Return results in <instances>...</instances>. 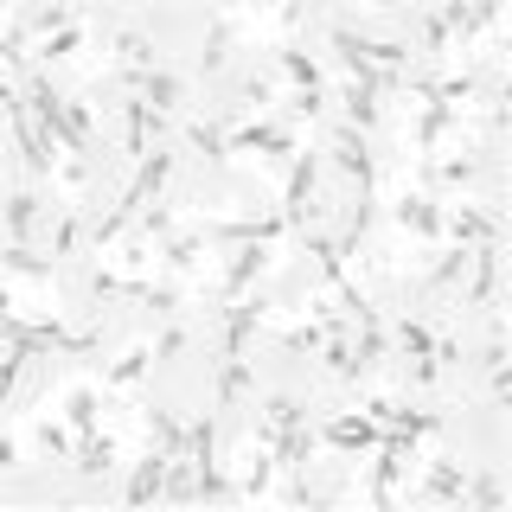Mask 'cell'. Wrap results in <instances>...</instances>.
<instances>
[{"label": "cell", "mask_w": 512, "mask_h": 512, "mask_svg": "<svg viewBox=\"0 0 512 512\" xmlns=\"http://www.w3.org/2000/svg\"><path fill=\"white\" fill-rule=\"evenodd\" d=\"M26 103H32V116H39V128L52 135V148H64V154H84L90 148V135L71 122V103H64L45 77H39V84H26Z\"/></svg>", "instance_id": "cell-1"}, {"label": "cell", "mask_w": 512, "mask_h": 512, "mask_svg": "<svg viewBox=\"0 0 512 512\" xmlns=\"http://www.w3.org/2000/svg\"><path fill=\"white\" fill-rule=\"evenodd\" d=\"M263 269H276V244H244V250L231 256V269H224L218 295H224V301H244V288L263 276Z\"/></svg>", "instance_id": "cell-2"}, {"label": "cell", "mask_w": 512, "mask_h": 512, "mask_svg": "<svg viewBox=\"0 0 512 512\" xmlns=\"http://www.w3.org/2000/svg\"><path fill=\"white\" fill-rule=\"evenodd\" d=\"M442 237H455V244H500V224L487 212H474V205H455V212H442Z\"/></svg>", "instance_id": "cell-3"}, {"label": "cell", "mask_w": 512, "mask_h": 512, "mask_svg": "<svg viewBox=\"0 0 512 512\" xmlns=\"http://www.w3.org/2000/svg\"><path fill=\"white\" fill-rule=\"evenodd\" d=\"M391 212H397V224H404V231H416V237H442V205L429 199V192H410V186H404Z\"/></svg>", "instance_id": "cell-4"}, {"label": "cell", "mask_w": 512, "mask_h": 512, "mask_svg": "<svg viewBox=\"0 0 512 512\" xmlns=\"http://www.w3.org/2000/svg\"><path fill=\"white\" fill-rule=\"evenodd\" d=\"M314 173H320V154H295V167H288V199H282V218H288V224H301V218H308Z\"/></svg>", "instance_id": "cell-5"}, {"label": "cell", "mask_w": 512, "mask_h": 512, "mask_svg": "<svg viewBox=\"0 0 512 512\" xmlns=\"http://www.w3.org/2000/svg\"><path fill=\"white\" fill-rule=\"evenodd\" d=\"M237 461H244V500H263L269 480H276V448L244 436V455H237Z\"/></svg>", "instance_id": "cell-6"}, {"label": "cell", "mask_w": 512, "mask_h": 512, "mask_svg": "<svg viewBox=\"0 0 512 512\" xmlns=\"http://www.w3.org/2000/svg\"><path fill=\"white\" fill-rule=\"evenodd\" d=\"M167 448H148V455L135 461V474H128V506H148L160 487H167Z\"/></svg>", "instance_id": "cell-7"}, {"label": "cell", "mask_w": 512, "mask_h": 512, "mask_svg": "<svg viewBox=\"0 0 512 512\" xmlns=\"http://www.w3.org/2000/svg\"><path fill=\"white\" fill-rule=\"evenodd\" d=\"M500 295V244H474V288H468V308H493Z\"/></svg>", "instance_id": "cell-8"}, {"label": "cell", "mask_w": 512, "mask_h": 512, "mask_svg": "<svg viewBox=\"0 0 512 512\" xmlns=\"http://www.w3.org/2000/svg\"><path fill=\"white\" fill-rule=\"evenodd\" d=\"M333 154H340V167L352 173V180H359V192H372V148H365V135L359 128H340V135H333Z\"/></svg>", "instance_id": "cell-9"}, {"label": "cell", "mask_w": 512, "mask_h": 512, "mask_svg": "<svg viewBox=\"0 0 512 512\" xmlns=\"http://www.w3.org/2000/svg\"><path fill=\"white\" fill-rule=\"evenodd\" d=\"M320 442H333V448H372V442H384V423H372V416H340V423L320 429Z\"/></svg>", "instance_id": "cell-10"}, {"label": "cell", "mask_w": 512, "mask_h": 512, "mask_svg": "<svg viewBox=\"0 0 512 512\" xmlns=\"http://www.w3.org/2000/svg\"><path fill=\"white\" fill-rule=\"evenodd\" d=\"M116 58L128 64V77H135V84H141V77L154 71V39H148V32H141V26H122V32H116Z\"/></svg>", "instance_id": "cell-11"}, {"label": "cell", "mask_w": 512, "mask_h": 512, "mask_svg": "<svg viewBox=\"0 0 512 512\" xmlns=\"http://www.w3.org/2000/svg\"><path fill=\"white\" fill-rule=\"evenodd\" d=\"M64 423L77 429V442H84V436H96V384H84V378H77L71 391H64Z\"/></svg>", "instance_id": "cell-12"}, {"label": "cell", "mask_w": 512, "mask_h": 512, "mask_svg": "<svg viewBox=\"0 0 512 512\" xmlns=\"http://www.w3.org/2000/svg\"><path fill=\"white\" fill-rule=\"evenodd\" d=\"M116 455H122V442H116V436H84V442H77V461H71V468L96 480V474L116 468Z\"/></svg>", "instance_id": "cell-13"}, {"label": "cell", "mask_w": 512, "mask_h": 512, "mask_svg": "<svg viewBox=\"0 0 512 512\" xmlns=\"http://www.w3.org/2000/svg\"><path fill=\"white\" fill-rule=\"evenodd\" d=\"M461 487H468V474L455 468L448 455L429 461V480H423V500H461Z\"/></svg>", "instance_id": "cell-14"}, {"label": "cell", "mask_w": 512, "mask_h": 512, "mask_svg": "<svg viewBox=\"0 0 512 512\" xmlns=\"http://www.w3.org/2000/svg\"><path fill=\"white\" fill-rule=\"evenodd\" d=\"M231 39H237V20H231V13H212V20H205V71H218V64L224 58H231Z\"/></svg>", "instance_id": "cell-15"}, {"label": "cell", "mask_w": 512, "mask_h": 512, "mask_svg": "<svg viewBox=\"0 0 512 512\" xmlns=\"http://www.w3.org/2000/svg\"><path fill=\"white\" fill-rule=\"evenodd\" d=\"M154 359H160V352H154L148 340H135V346H128V352H122V359H116V365H109V378H103V384H109V391H122V384H135V378H141V372H148V365H154Z\"/></svg>", "instance_id": "cell-16"}, {"label": "cell", "mask_w": 512, "mask_h": 512, "mask_svg": "<svg viewBox=\"0 0 512 512\" xmlns=\"http://www.w3.org/2000/svg\"><path fill=\"white\" fill-rule=\"evenodd\" d=\"M141 103H148V109H180L186 103V84L173 71H148V77H141Z\"/></svg>", "instance_id": "cell-17"}, {"label": "cell", "mask_w": 512, "mask_h": 512, "mask_svg": "<svg viewBox=\"0 0 512 512\" xmlns=\"http://www.w3.org/2000/svg\"><path fill=\"white\" fill-rule=\"evenodd\" d=\"M32 436H39V448H45V455H58V461H77V429H71V423H52V416H39V429H32Z\"/></svg>", "instance_id": "cell-18"}, {"label": "cell", "mask_w": 512, "mask_h": 512, "mask_svg": "<svg viewBox=\"0 0 512 512\" xmlns=\"http://www.w3.org/2000/svg\"><path fill=\"white\" fill-rule=\"evenodd\" d=\"M205 244H212L205 231H180L173 244H160V263H167V269H192V263L205 256Z\"/></svg>", "instance_id": "cell-19"}, {"label": "cell", "mask_w": 512, "mask_h": 512, "mask_svg": "<svg viewBox=\"0 0 512 512\" xmlns=\"http://www.w3.org/2000/svg\"><path fill=\"white\" fill-rule=\"evenodd\" d=\"M7 269H13L20 282H45V288L58 282V263H45V256H32L26 244H13V250H7Z\"/></svg>", "instance_id": "cell-20"}, {"label": "cell", "mask_w": 512, "mask_h": 512, "mask_svg": "<svg viewBox=\"0 0 512 512\" xmlns=\"http://www.w3.org/2000/svg\"><path fill=\"white\" fill-rule=\"evenodd\" d=\"M45 212H39V199H32V192H13L7 199V224H13V244H26L32 237V224H39Z\"/></svg>", "instance_id": "cell-21"}, {"label": "cell", "mask_w": 512, "mask_h": 512, "mask_svg": "<svg viewBox=\"0 0 512 512\" xmlns=\"http://www.w3.org/2000/svg\"><path fill=\"white\" fill-rule=\"evenodd\" d=\"M167 500H192V493H199V468H192V455H173L167 461Z\"/></svg>", "instance_id": "cell-22"}, {"label": "cell", "mask_w": 512, "mask_h": 512, "mask_svg": "<svg viewBox=\"0 0 512 512\" xmlns=\"http://www.w3.org/2000/svg\"><path fill=\"white\" fill-rule=\"evenodd\" d=\"M276 58H282V71L295 77V90H320V64H314L308 52H301V45H282Z\"/></svg>", "instance_id": "cell-23"}, {"label": "cell", "mask_w": 512, "mask_h": 512, "mask_svg": "<svg viewBox=\"0 0 512 512\" xmlns=\"http://www.w3.org/2000/svg\"><path fill=\"white\" fill-rule=\"evenodd\" d=\"M148 429H154V436H160V448H167V455H186L192 429H180V423H173V416L160 410V404H148Z\"/></svg>", "instance_id": "cell-24"}, {"label": "cell", "mask_w": 512, "mask_h": 512, "mask_svg": "<svg viewBox=\"0 0 512 512\" xmlns=\"http://www.w3.org/2000/svg\"><path fill=\"white\" fill-rule=\"evenodd\" d=\"M346 116H352V128H372L378 122V90H365V84H346Z\"/></svg>", "instance_id": "cell-25"}, {"label": "cell", "mask_w": 512, "mask_h": 512, "mask_svg": "<svg viewBox=\"0 0 512 512\" xmlns=\"http://www.w3.org/2000/svg\"><path fill=\"white\" fill-rule=\"evenodd\" d=\"M282 346L288 352H314V346H327V327H320V320H288V327H282Z\"/></svg>", "instance_id": "cell-26"}, {"label": "cell", "mask_w": 512, "mask_h": 512, "mask_svg": "<svg viewBox=\"0 0 512 512\" xmlns=\"http://www.w3.org/2000/svg\"><path fill=\"white\" fill-rule=\"evenodd\" d=\"M244 391H250V365H244V359H224V372H218V404H237Z\"/></svg>", "instance_id": "cell-27"}, {"label": "cell", "mask_w": 512, "mask_h": 512, "mask_svg": "<svg viewBox=\"0 0 512 512\" xmlns=\"http://www.w3.org/2000/svg\"><path fill=\"white\" fill-rule=\"evenodd\" d=\"M141 237H148V244H173V205H148V212H141Z\"/></svg>", "instance_id": "cell-28"}, {"label": "cell", "mask_w": 512, "mask_h": 512, "mask_svg": "<svg viewBox=\"0 0 512 512\" xmlns=\"http://www.w3.org/2000/svg\"><path fill=\"white\" fill-rule=\"evenodd\" d=\"M468 263H474V250H468V244H455V250H448L436 269H429V288H448V282H461V269H468Z\"/></svg>", "instance_id": "cell-29"}, {"label": "cell", "mask_w": 512, "mask_h": 512, "mask_svg": "<svg viewBox=\"0 0 512 512\" xmlns=\"http://www.w3.org/2000/svg\"><path fill=\"white\" fill-rule=\"evenodd\" d=\"M148 116L154 109L135 96V103H128V154H141V160H148Z\"/></svg>", "instance_id": "cell-30"}, {"label": "cell", "mask_w": 512, "mask_h": 512, "mask_svg": "<svg viewBox=\"0 0 512 512\" xmlns=\"http://www.w3.org/2000/svg\"><path fill=\"white\" fill-rule=\"evenodd\" d=\"M461 500H474V506H506V487H500V480H493V474H480V480H468V487H461Z\"/></svg>", "instance_id": "cell-31"}, {"label": "cell", "mask_w": 512, "mask_h": 512, "mask_svg": "<svg viewBox=\"0 0 512 512\" xmlns=\"http://www.w3.org/2000/svg\"><path fill=\"white\" fill-rule=\"evenodd\" d=\"M192 148H199L205 160H231L224 154V128L218 122H192Z\"/></svg>", "instance_id": "cell-32"}, {"label": "cell", "mask_w": 512, "mask_h": 512, "mask_svg": "<svg viewBox=\"0 0 512 512\" xmlns=\"http://www.w3.org/2000/svg\"><path fill=\"white\" fill-rule=\"evenodd\" d=\"M378 359H384V327H378V320H359V372L378 365Z\"/></svg>", "instance_id": "cell-33"}, {"label": "cell", "mask_w": 512, "mask_h": 512, "mask_svg": "<svg viewBox=\"0 0 512 512\" xmlns=\"http://www.w3.org/2000/svg\"><path fill=\"white\" fill-rule=\"evenodd\" d=\"M327 372L333 378H359V352H352L346 340H327Z\"/></svg>", "instance_id": "cell-34"}, {"label": "cell", "mask_w": 512, "mask_h": 512, "mask_svg": "<svg viewBox=\"0 0 512 512\" xmlns=\"http://www.w3.org/2000/svg\"><path fill=\"white\" fill-rule=\"evenodd\" d=\"M77 45H84V26H64L58 39H45V45H39V52H45V64H58V58H71Z\"/></svg>", "instance_id": "cell-35"}, {"label": "cell", "mask_w": 512, "mask_h": 512, "mask_svg": "<svg viewBox=\"0 0 512 512\" xmlns=\"http://www.w3.org/2000/svg\"><path fill=\"white\" fill-rule=\"evenodd\" d=\"M359 410L372 416V423H384V429L397 423V397H391V391H365V404H359Z\"/></svg>", "instance_id": "cell-36"}, {"label": "cell", "mask_w": 512, "mask_h": 512, "mask_svg": "<svg viewBox=\"0 0 512 512\" xmlns=\"http://www.w3.org/2000/svg\"><path fill=\"white\" fill-rule=\"evenodd\" d=\"M423 39H429V52H448V39H455V32H448V13H423Z\"/></svg>", "instance_id": "cell-37"}, {"label": "cell", "mask_w": 512, "mask_h": 512, "mask_svg": "<svg viewBox=\"0 0 512 512\" xmlns=\"http://www.w3.org/2000/svg\"><path fill=\"white\" fill-rule=\"evenodd\" d=\"M71 237H77V205H64V218H58V231H52V263L71 250Z\"/></svg>", "instance_id": "cell-38"}, {"label": "cell", "mask_w": 512, "mask_h": 512, "mask_svg": "<svg viewBox=\"0 0 512 512\" xmlns=\"http://www.w3.org/2000/svg\"><path fill=\"white\" fill-rule=\"evenodd\" d=\"M320 109H327V96H320V90H295V96H288V116H320Z\"/></svg>", "instance_id": "cell-39"}, {"label": "cell", "mask_w": 512, "mask_h": 512, "mask_svg": "<svg viewBox=\"0 0 512 512\" xmlns=\"http://www.w3.org/2000/svg\"><path fill=\"white\" fill-rule=\"evenodd\" d=\"M397 340H404V346L416 352V359H429V352H436V340H429V327H410V320H404V333H397Z\"/></svg>", "instance_id": "cell-40"}, {"label": "cell", "mask_w": 512, "mask_h": 512, "mask_svg": "<svg viewBox=\"0 0 512 512\" xmlns=\"http://www.w3.org/2000/svg\"><path fill=\"white\" fill-rule=\"evenodd\" d=\"M244 96H250V103H269L276 90H269V77H256V71H250V77H244Z\"/></svg>", "instance_id": "cell-41"}, {"label": "cell", "mask_w": 512, "mask_h": 512, "mask_svg": "<svg viewBox=\"0 0 512 512\" xmlns=\"http://www.w3.org/2000/svg\"><path fill=\"white\" fill-rule=\"evenodd\" d=\"M180 346H186V333H180V327H167V333L154 340V352H160V359H167V352H180Z\"/></svg>", "instance_id": "cell-42"}]
</instances>
